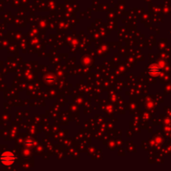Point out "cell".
Segmentation results:
<instances>
[{
  "label": "cell",
  "mask_w": 171,
  "mask_h": 171,
  "mask_svg": "<svg viewBox=\"0 0 171 171\" xmlns=\"http://www.w3.org/2000/svg\"><path fill=\"white\" fill-rule=\"evenodd\" d=\"M15 161V155L12 152L5 151L0 155V162L3 165H12Z\"/></svg>",
  "instance_id": "1"
}]
</instances>
